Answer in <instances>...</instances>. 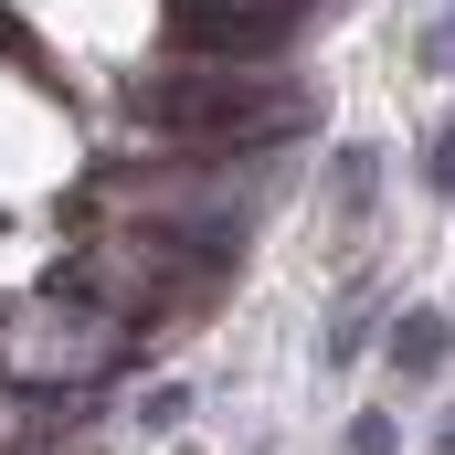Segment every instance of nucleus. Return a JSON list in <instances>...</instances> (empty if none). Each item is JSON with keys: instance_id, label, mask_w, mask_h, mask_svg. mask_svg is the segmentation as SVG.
Segmentation results:
<instances>
[{"instance_id": "3", "label": "nucleus", "mask_w": 455, "mask_h": 455, "mask_svg": "<svg viewBox=\"0 0 455 455\" xmlns=\"http://www.w3.org/2000/svg\"><path fill=\"white\" fill-rule=\"evenodd\" d=\"M318 191H329V223H339V233H360L371 212H381V148H371V138H339Z\"/></svg>"}, {"instance_id": "4", "label": "nucleus", "mask_w": 455, "mask_h": 455, "mask_svg": "<svg viewBox=\"0 0 455 455\" xmlns=\"http://www.w3.org/2000/svg\"><path fill=\"white\" fill-rule=\"evenodd\" d=\"M360 349H371V286H349L339 307H329V329H318V360H329V371H349Z\"/></svg>"}, {"instance_id": "2", "label": "nucleus", "mask_w": 455, "mask_h": 455, "mask_svg": "<svg viewBox=\"0 0 455 455\" xmlns=\"http://www.w3.org/2000/svg\"><path fill=\"white\" fill-rule=\"evenodd\" d=\"M381 349H392V371H403V381H445V360H455V318L413 297V307H392Z\"/></svg>"}, {"instance_id": "1", "label": "nucleus", "mask_w": 455, "mask_h": 455, "mask_svg": "<svg viewBox=\"0 0 455 455\" xmlns=\"http://www.w3.org/2000/svg\"><path fill=\"white\" fill-rule=\"evenodd\" d=\"M138 127H159L170 148H202V159H243V148H286L307 127V96L275 64H159L138 85Z\"/></svg>"}, {"instance_id": "8", "label": "nucleus", "mask_w": 455, "mask_h": 455, "mask_svg": "<svg viewBox=\"0 0 455 455\" xmlns=\"http://www.w3.org/2000/svg\"><path fill=\"white\" fill-rule=\"evenodd\" d=\"M349 455H403V424H392V413H360V424H349Z\"/></svg>"}, {"instance_id": "6", "label": "nucleus", "mask_w": 455, "mask_h": 455, "mask_svg": "<svg viewBox=\"0 0 455 455\" xmlns=\"http://www.w3.org/2000/svg\"><path fill=\"white\" fill-rule=\"evenodd\" d=\"M413 64H424V75H445V85H455V0L435 11V21H424V32H413Z\"/></svg>"}, {"instance_id": "5", "label": "nucleus", "mask_w": 455, "mask_h": 455, "mask_svg": "<svg viewBox=\"0 0 455 455\" xmlns=\"http://www.w3.org/2000/svg\"><path fill=\"white\" fill-rule=\"evenodd\" d=\"M138 424H148V435H180V424H191V381H148V392H138Z\"/></svg>"}, {"instance_id": "7", "label": "nucleus", "mask_w": 455, "mask_h": 455, "mask_svg": "<svg viewBox=\"0 0 455 455\" xmlns=\"http://www.w3.org/2000/svg\"><path fill=\"white\" fill-rule=\"evenodd\" d=\"M424 191H435V202H455V116L424 138Z\"/></svg>"}, {"instance_id": "9", "label": "nucleus", "mask_w": 455, "mask_h": 455, "mask_svg": "<svg viewBox=\"0 0 455 455\" xmlns=\"http://www.w3.org/2000/svg\"><path fill=\"white\" fill-rule=\"evenodd\" d=\"M435 455H455V413H445V424H435Z\"/></svg>"}]
</instances>
